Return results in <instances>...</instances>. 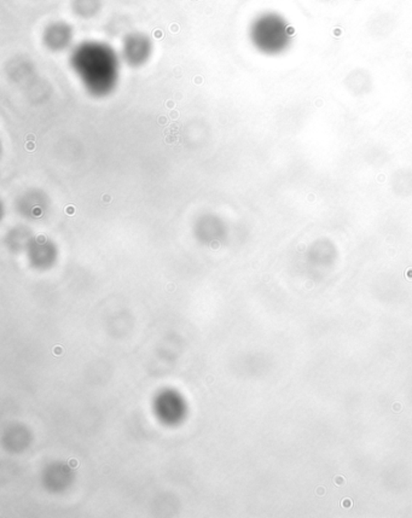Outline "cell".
<instances>
[{
	"label": "cell",
	"mask_w": 412,
	"mask_h": 518,
	"mask_svg": "<svg viewBox=\"0 0 412 518\" xmlns=\"http://www.w3.org/2000/svg\"><path fill=\"white\" fill-rule=\"evenodd\" d=\"M71 67L86 91L101 98L117 89L122 71V56L105 43L84 41L73 50Z\"/></svg>",
	"instance_id": "obj_1"
},
{
	"label": "cell",
	"mask_w": 412,
	"mask_h": 518,
	"mask_svg": "<svg viewBox=\"0 0 412 518\" xmlns=\"http://www.w3.org/2000/svg\"><path fill=\"white\" fill-rule=\"evenodd\" d=\"M154 45L152 39L143 33H131L122 43V59L130 67L139 68L147 64L153 56Z\"/></svg>",
	"instance_id": "obj_2"
},
{
	"label": "cell",
	"mask_w": 412,
	"mask_h": 518,
	"mask_svg": "<svg viewBox=\"0 0 412 518\" xmlns=\"http://www.w3.org/2000/svg\"><path fill=\"white\" fill-rule=\"evenodd\" d=\"M74 39L73 28L64 22H54L46 28L43 41L47 49L61 52L69 49Z\"/></svg>",
	"instance_id": "obj_3"
},
{
	"label": "cell",
	"mask_w": 412,
	"mask_h": 518,
	"mask_svg": "<svg viewBox=\"0 0 412 518\" xmlns=\"http://www.w3.org/2000/svg\"><path fill=\"white\" fill-rule=\"evenodd\" d=\"M74 13L80 17L90 18L98 14L101 9V0H74L73 1Z\"/></svg>",
	"instance_id": "obj_4"
},
{
	"label": "cell",
	"mask_w": 412,
	"mask_h": 518,
	"mask_svg": "<svg viewBox=\"0 0 412 518\" xmlns=\"http://www.w3.org/2000/svg\"><path fill=\"white\" fill-rule=\"evenodd\" d=\"M43 202L44 201H41L39 193H31L24 198V201H22L21 210L24 212L28 216H38L44 210Z\"/></svg>",
	"instance_id": "obj_5"
}]
</instances>
